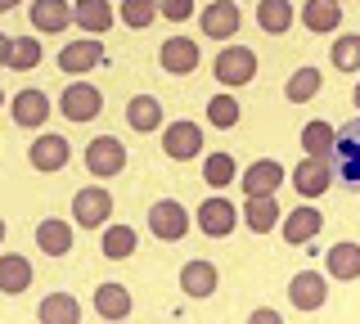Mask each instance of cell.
I'll return each mask as SVG.
<instances>
[{
  "label": "cell",
  "instance_id": "52a82bcc",
  "mask_svg": "<svg viewBox=\"0 0 360 324\" xmlns=\"http://www.w3.org/2000/svg\"><path fill=\"white\" fill-rule=\"evenodd\" d=\"M162 153L167 158H176V162H189V158H198L202 153V127H194V122H172V127L162 131Z\"/></svg>",
  "mask_w": 360,
  "mask_h": 324
},
{
  "label": "cell",
  "instance_id": "484cf974",
  "mask_svg": "<svg viewBox=\"0 0 360 324\" xmlns=\"http://www.w3.org/2000/svg\"><path fill=\"white\" fill-rule=\"evenodd\" d=\"M37 320L41 324H77V320H82V306H77L72 293H50L37 306Z\"/></svg>",
  "mask_w": 360,
  "mask_h": 324
},
{
  "label": "cell",
  "instance_id": "e575fe53",
  "mask_svg": "<svg viewBox=\"0 0 360 324\" xmlns=\"http://www.w3.org/2000/svg\"><path fill=\"white\" fill-rule=\"evenodd\" d=\"M333 68L338 72H360V32H347V37L333 41Z\"/></svg>",
  "mask_w": 360,
  "mask_h": 324
},
{
  "label": "cell",
  "instance_id": "836d02e7",
  "mask_svg": "<svg viewBox=\"0 0 360 324\" xmlns=\"http://www.w3.org/2000/svg\"><path fill=\"white\" fill-rule=\"evenodd\" d=\"M207 122H212L217 131L239 127V99H234V95H212V99H207Z\"/></svg>",
  "mask_w": 360,
  "mask_h": 324
},
{
  "label": "cell",
  "instance_id": "5b68a950",
  "mask_svg": "<svg viewBox=\"0 0 360 324\" xmlns=\"http://www.w3.org/2000/svg\"><path fill=\"white\" fill-rule=\"evenodd\" d=\"M149 230L158 234L162 243H176L189 234V212L176 203V198H158V203L149 207Z\"/></svg>",
  "mask_w": 360,
  "mask_h": 324
},
{
  "label": "cell",
  "instance_id": "d590c367",
  "mask_svg": "<svg viewBox=\"0 0 360 324\" xmlns=\"http://www.w3.org/2000/svg\"><path fill=\"white\" fill-rule=\"evenodd\" d=\"M122 23L135 27V32H144L149 23H158V0H122Z\"/></svg>",
  "mask_w": 360,
  "mask_h": 324
},
{
  "label": "cell",
  "instance_id": "cb8c5ba5",
  "mask_svg": "<svg viewBox=\"0 0 360 324\" xmlns=\"http://www.w3.org/2000/svg\"><path fill=\"white\" fill-rule=\"evenodd\" d=\"M302 23H307L315 37H324V32H338L342 9H338V0H307V5H302Z\"/></svg>",
  "mask_w": 360,
  "mask_h": 324
},
{
  "label": "cell",
  "instance_id": "f1b7e54d",
  "mask_svg": "<svg viewBox=\"0 0 360 324\" xmlns=\"http://www.w3.org/2000/svg\"><path fill=\"white\" fill-rule=\"evenodd\" d=\"M243 216H248V226H252V234L275 230V226H279V203H275V194H252V198H248V207H243Z\"/></svg>",
  "mask_w": 360,
  "mask_h": 324
},
{
  "label": "cell",
  "instance_id": "7bdbcfd3",
  "mask_svg": "<svg viewBox=\"0 0 360 324\" xmlns=\"http://www.w3.org/2000/svg\"><path fill=\"white\" fill-rule=\"evenodd\" d=\"M0 239H5V221H0Z\"/></svg>",
  "mask_w": 360,
  "mask_h": 324
},
{
  "label": "cell",
  "instance_id": "83f0119b",
  "mask_svg": "<svg viewBox=\"0 0 360 324\" xmlns=\"http://www.w3.org/2000/svg\"><path fill=\"white\" fill-rule=\"evenodd\" d=\"M112 5L108 0H77L72 5V23H82L86 32H108L112 27Z\"/></svg>",
  "mask_w": 360,
  "mask_h": 324
},
{
  "label": "cell",
  "instance_id": "8992f818",
  "mask_svg": "<svg viewBox=\"0 0 360 324\" xmlns=\"http://www.w3.org/2000/svg\"><path fill=\"white\" fill-rule=\"evenodd\" d=\"M72 216H77V226H82V230H99V226H108V216H112V198H108V189H99V185L82 189V194L72 198Z\"/></svg>",
  "mask_w": 360,
  "mask_h": 324
},
{
  "label": "cell",
  "instance_id": "d6986e66",
  "mask_svg": "<svg viewBox=\"0 0 360 324\" xmlns=\"http://www.w3.org/2000/svg\"><path fill=\"white\" fill-rule=\"evenodd\" d=\"M9 113H14V122L18 127H45V117H50V99H45V91H37V86H32V91H18L14 95V108H9Z\"/></svg>",
  "mask_w": 360,
  "mask_h": 324
},
{
  "label": "cell",
  "instance_id": "ab89813d",
  "mask_svg": "<svg viewBox=\"0 0 360 324\" xmlns=\"http://www.w3.org/2000/svg\"><path fill=\"white\" fill-rule=\"evenodd\" d=\"M5 59H9V37L0 32V63H5Z\"/></svg>",
  "mask_w": 360,
  "mask_h": 324
},
{
  "label": "cell",
  "instance_id": "60d3db41",
  "mask_svg": "<svg viewBox=\"0 0 360 324\" xmlns=\"http://www.w3.org/2000/svg\"><path fill=\"white\" fill-rule=\"evenodd\" d=\"M22 0H0V14H9V9H18Z\"/></svg>",
  "mask_w": 360,
  "mask_h": 324
},
{
  "label": "cell",
  "instance_id": "b9f144b4",
  "mask_svg": "<svg viewBox=\"0 0 360 324\" xmlns=\"http://www.w3.org/2000/svg\"><path fill=\"white\" fill-rule=\"evenodd\" d=\"M352 99H356V113H360V86H356V91H352Z\"/></svg>",
  "mask_w": 360,
  "mask_h": 324
},
{
  "label": "cell",
  "instance_id": "8d00e7d4",
  "mask_svg": "<svg viewBox=\"0 0 360 324\" xmlns=\"http://www.w3.org/2000/svg\"><path fill=\"white\" fill-rule=\"evenodd\" d=\"M202 181L217 189V194L225 185H234V158H230V153H212V158L202 162Z\"/></svg>",
  "mask_w": 360,
  "mask_h": 324
},
{
  "label": "cell",
  "instance_id": "74e56055",
  "mask_svg": "<svg viewBox=\"0 0 360 324\" xmlns=\"http://www.w3.org/2000/svg\"><path fill=\"white\" fill-rule=\"evenodd\" d=\"M158 14L172 18V23H185V18L194 14V0H158Z\"/></svg>",
  "mask_w": 360,
  "mask_h": 324
},
{
  "label": "cell",
  "instance_id": "d6a6232c",
  "mask_svg": "<svg viewBox=\"0 0 360 324\" xmlns=\"http://www.w3.org/2000/svg\"><path fill=\"white\" fill-rule=\"evenodd\" d=\"M9 68L14 72H32L41 63V41L37 37H9Z\"/></svg>",
  "mask_w": 360,
  "mask_h": 324
},
{
  "label": "cell",
  "instance_id": "ac0fdd59",
  "mask_svg": "<svg viewBox=\"0 0 360 324\" xmlns=\"http://www.w3.org/2000/svg\"><path fill=\"white\" fill-rule=\"evenodd\" d=\"M27 18H32L37 32H63L72 23V5H68V0H32Z\"/></svg>",
  "mask_w": 360,
  "mask_h": 324
},
{
  "label": "cell",
  "instance_id": "9c48e42d",
  "mask_svg": "<svg viewBox=\"0 0 360 324\" xmlns=\"http://www.w3.org/2000/svg\"><path fill=\"white\" fill-rule=\"evenodd\" d=\"M333 158H307L292 167V189H297L302 198H324V189L333 185V171H329Z\"/></svg>",
  "mask_w": 360,
  "mask_h": 324
},
{
  "label": "cell",
  "instance_id": "ee69618b",
  "mask_svg": "<svg viewBox=\"0 0 360 324\" xmlns=\"http://www.w3.org/2000/svg\"><path fill=\"white\" fill-rule=\"evenodd\" d=\"M0 104H5V95H0Z\"/></svg>",
  "mask_w": 360,
  "mask_h": 324
},
{
  "label": "cell",
  "instance_id": "4316f807",
  "mask_svg": "<svg viewBox=\"0 0 360 324\" xmlns=\"http://www.w3.org/2000/svg\"><path fill=\"white\" fill-rule=\"evenodd\" d=\"M324 271L333 279H360V243H333L324 257Z\"/></svg>",
  "mask_w": 360,
  "mask_h": 324
},
{
  "label": "cell",
  "instance_id": "ba28073f",
  "mask_svg": "<svg viewBox=\"0 0 360 324\" xmlns=\"http://www.w3.org/2000/svg\"><path fill=\"white\" fill-rule=\"evenodd\" d=\"M288 302L297 311H307V316H311V311H320L324 302H329V284H324V275L320 271H297V275L288 279Z\"/></svg>",
  "mask_w": 360,
  "mask_h": 324
},
{
  "label": "cell",
  "instance_id": "7402d4cb",
  "mask_svg": "<svg viewBox=\"0 0 360 324\" xmlns=\"http://www.w3.org/2000/svg\"><path fill=\"white\" fill-rule=\"evenodd\" d=\"M127 127L140 131V136H149V131L162 127V104H158L153 95H135L127 104Z\"/></svg>",
  "mask_w": 360,
  "mask_h": 324
},
{
  "label": "cell",
  "instance_id": "2e32d148",
  "mask_svg": "<svg viewBox=\"0 0 360 324\" xmlns=\"http://www.w3.org/2000/svg\"><path fill=\"white\" fill-rule=\"evenodd\" d=\"M99 63H104V46H99V41H72V46L59 50V68L68 77L90 72V68H99Z\"/></svg>",
  "mask_w": 360,
  "mask_h": 324
},
{
  "label": "cell",
  "instance_id": "4fadbf2b",
  "mask_svg": "<svg viewBox=\"0 0 360 324\" xmlns=\"http://www.w3.org/2000/svg\"><path fill=\"white\" fill-rule=\"evenodd\" d=\"M324 230V212L320 207H292L288 216H284V239L292 243V248H302V243H311L315 234Z\"/></svg>",
  "mask_w": 360,
  "mask_h": 324
},
{
  "label": "cell",
  "instance_id": "7c38bea8",
  "mask_svg": "<svg viewBox=\"0 0 360 324\" xmlns=\"http://www.w3.org/2000/svg\"><path fill=\"white\" fill-rule=\"evenodd\" d=\"M198 23H202V32H207L212 41H230L234 32H239L243 18H239V5H230V0H212V5L202 9Z\"/></svg>",
  "mask_w": 360,
  "mask_h": 324
},
{
  "label": "cell",
  "instance_id": "6da1fadb",
  "mask_svg": "<svg viewBox=\"0 0 360 324\" xmlns=\"http://www.w3.org/2000/svg\"><path fill=\"white\" fill-rule=\"evenodd\" d=\"M86 167H90V176H99V181L117 176L122 167H127V144L117 136H95L86 144Z\"/></svg>",
  "mask_w": 360,
  "mask_h": 324
},
{
  "label": "cell",
  "instance_id": "f35d334b",
  "mask_svg": "<svg viewBox=\"0 0 360 324\" xmlns=\"http://www.w3.org/2000/svg\"><path fill=\"white\" fill-rule=\"evenodd\" d=\"M252 324H279L275 311H252Z\"/></svg>",
  "mask_w": 360,
  "mask_h": 324
},
{
  "label": "cell",
  "instance_id": "277c9868",
  "mask_svg": "<svg viewBox=\"0 0 360 324\" xmlns=\"http://www.w3.org/2000/svg\"><path fill=\"white\" fill-rule=\"evenodd\" d=\"M59 108H63L68 122H95L99 113H104V91L90 86V82H77V86H68V91H63Z\"/></svg>",
  "mask_w": 360,
  "mask_h": 324
},
{
  "label": "cell",
  "instance_id": "9a60e30c",
  "mask_svg": "<svg viewBox=\"0 0 360 324\" xmlns=\"http://www.w3.org/2000/svg\"><path fill=\"white\" fill-rule=\"evenodd\" d=\"M27 158L37 171H59V167H68V158H72V149H68L63 136H37L27 149Z\"/></svg>",
  "mask_w": 360,
  "mask_h": 324
},
{
  "label": "cell",
  "instance_id": "3957f363",
  "mask_svg": "<svg viewBox=\"0 0 360 324\" xmlns=\"http://www.w3.org/2000/svg\"><path fill=\"white\" fill-rule=\"evenodd\" d=\"M333 162H338V176H342L347 189H360V122L338 131L333 140Z\"/></svg>",
  "mask_w": 360,
  "mask_h": 324
},
{
  "label": "cell",
  "instance_id": "30bf717a",
  "mask_svg": "<svg viewBox=\"0 0 360 324\" xmlns=\"http://www.w3.org/2000/svg\"><path fill=\"white\" fill-rule=\"evenodd\" d=\"M284 162H275V158H262V162H252L248 171L239 176V185H243V194L252 198V194H275L279 185H284Z\"/></svg>",
  "mask_w": 360,
  "mask_h": 324
},
{
  "label": "cell",
  "instance_id": "8fae6325",
  "mask_svg": "<svg viewBox=\"0 0 360 324\" xmlns=\"http://www.w3.org/2000/svg\"><path fill=\"white\" fill-rule=\"evenodd\" d=\"M234 203L230 198H202V207H198V230L207 234V239H225V234L234 230Z\"/></svg>",
  "mask_w": 360,
  "mask_h": 324
},
{
  "label": "cell",
  "instance_id": "e0dca14e",
  "mask_svg": "<svg viewBox=\"0 0 360 324\" xmlns=\"http://www.w3.org/2000/svg\"><path fill=\"white\" fill-rule=\"evenodd\" d=\"M32 261L27 257H18V252H5L0 257V293L5 297H18V293H27L32 288Z\"/></svg>",
  "mask_w": 360,
  "mask_h": 324
},
{
  "label": "cell",
  "instance_id": "4dcf8cb0",
  "mask_svg": "<svg viewBox=\"0 0 360 324\" xmlns=\"http://www.w3.org/2000/svg\"><path fill=\"white\" fill-rule=\"evenodd\" d=\"M135 243H140V234H135L131 226H108V234L99 239V252H104L108 261H127V257L135 252Z\"/></svg>",
  "mask_w": 360,
  "mask_h": 324
},
{
  "label": "cell",
  "instance_id": "1f68e13d",
  "mask_svg": "<svg viewBox=\"0 0 360 324\" xmlns=\"http://www.w3.org/2000/svg\"><path fill=\"white\" fill-rule=\"evenodd\" d=\"M320 86H324L320 68H297V72L288 77L284 95H288V104H307V99H315V95H320Z\"/></svg>",
  "mask_w": 360,
  "mask_h": 324
},
{
  "label": "cell",
  "instance_id": "44dd1931",
  "mask_svg": "<svg viewBox=\"0 0 360 324\" xmlns=\"http://www.w3.org/2000/svg\"><path fill=\"white\" fill-rule=\"evenodd\" d=\"M72 239H77V234H72V226H68V221H41V226H37V248L45 252V257H68V252H72Z\"/></svg>",
  "mask_w": 360,
  "mask_h": 324
},
{
  "label": "cell",
  "instance_id": "f546056e",
  "mask_svg": "<svg viewBox=\"0 0 360 324\" xmlns=\"http://www.w3.org/2000/svg\"><path fill=\"white\" fill-rule=\"evenodd\" d=\"M333 140H338V131L320 117L302 127V149H307V158H333Z\"/></svg>",
  "mask_w": 360,
  "mask_h": 324
},
{
  "label": "cell",
  "instance_id": "ffe728a7",
  "mask_svg": "<svg viewBox=\"0 0 360 324\" xmlns=\"http://www.w3.org/2000/svg\"><path fill=\"white\" fill-rule=\"evenodd\" d=\"M162 68L172 72V77H189V72L198 68V46H194V41H185V37L162 41Z\"/></svg>",
  "mask_w": 360,
  "mask_h": 324
},
{
  "label": "cell",
  "instance_id": "603a6c76",
  "mask_svg": "<svg viewBox=\"0 0 360 324\" xmlns=\"http://www.w3.org/2000/svg\"><path fill=\"white\" fill-rule=\"evenodd\" d=\"M95 316L99 320H127L131 316V293L122 284H99L95 288Z\"/></svg>",
  "mask_w": 360,
  "mask_h": 324
},
{
  "label": "cell",
  "instance_id": "5bb4252c",
  "mask_svg": "<svg viewBox=\"0 0 360 324\" xmlns=\"http://www.w3.org/2000/svg\"><path fill=\"white\" fill-rule=\"evenodd\" d=\"M217 284H221V271L212 261H189V266H180V293L185 297H212L217 293Z\"/></svg>",
  "mask_w": 360,
  "mask_h": 324
},
{
  "label": "cell",
  "instance_id": "7a4b0ae2",
  "mask_svg": "<svg viewBox=\"0 0 360 324\" xmlns=\"http://www.w3.org/2000/svg\"><path fill=\"white\" fill-rule=\"evenodd\" d=\"M257 77V54L248 46H230L217 54V82L230 86V91H239V86H248Z\"/></svg>",
  "mask_w": 360,
  "mask_h": 324
},
{
  "label": "cell",
  "instance_id": "d4e9b609",
  "mask_svg": "<svg viewBox=\"0 0 360 324\" xmlns=\"http://www.w3.org/2000/svg\"><path fill=\"white\" fill-rule=\"evenodd\" d=\"M292 18H297L292 0H262V5H257V27L270 32V37L288 32V27H292Z\"/></svg>",
  "mask_w": 360,
  "mask_h": 324
}]
</instances>
